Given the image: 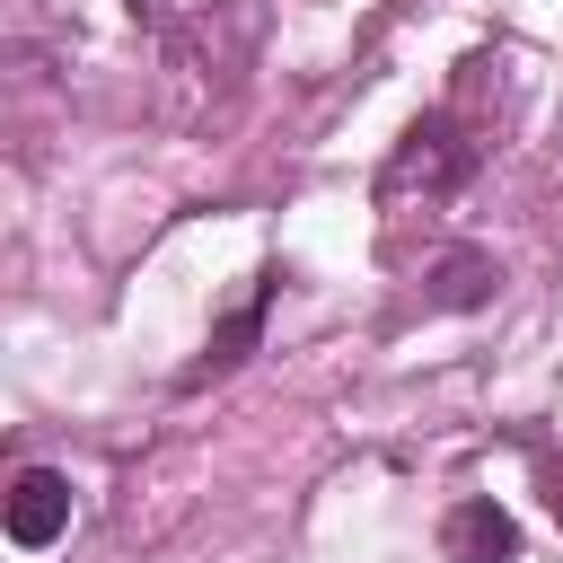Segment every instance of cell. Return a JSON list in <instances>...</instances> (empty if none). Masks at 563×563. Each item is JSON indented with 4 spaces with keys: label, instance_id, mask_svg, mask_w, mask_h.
<instances>
[{
    "label": "cell",
    "instance_id": "6da1fadb",
    "mask_svg": "<svg viewBox=\"0 0 563 563\" xmlns=\"http://www.w3.org/2000/svg\"><path fill=\"white\" fill-rule=\"evenodd\" d=\"M466 176H475V141H457V123H449V114H422V123L405 132L396 167H387V194H396V185L449 194V185H466Z\"/></svg>",
    "mask_w": 563,
    "mask_h": 563
},
{
    "label": "cell",
    "instance_id": "7a4b0ae2",
    "mask_svg": "<svg viewBox=\"0 0 563 563\" xmlns=\"http://www.w3.org/2000/svg\"><path fill=\"white\" fill-rule=\"evenodd\" d=\"M440 554L449 563H519V528L493 493H466L449 519H440Z\"/></svg>",
    "mask_w": 563,
    "mask_h": 563
},
{
    "label": "cell",
    "instance_id": "3957f363",
    "mask_svg": "<svg viewBox=\"0 0 563 563\" xmlns=\"http://www.w3.org/2000/svg\"><path fill=\"white\" fill-rule=\"evenodd\" d=\"M62 528H70V475H53V466H26V475L9 484V537H18L26 554H44Z\"/></svg>",
    "mask_w": 563,
    "mask_h": 563
},
{
    "label": "cell",
    "instance_id": "277c9868",
    "mask_svg": "<svg viewBox=\"0 0 563 563\" xmlns=\"http://www.w3.org/2000/svg\"><path fill=\"white\" fill-rule=\"evenodd\" d=\"M273 290H282V273H255L246 308H238V317H229V325L211 334V352H202V369H194V378H220V369H238V361H246V343L264 334V308H273Z\"/></svg>",
    "mask_w": 563,
    "mask_h": 563
},
{
    "label": "cell",
    "instance_id": "5b68a950",
    "mask_svg": "<svg viewBox=\"0 0 563 563\" xmlns=\"http://www.w3.org/2000/svg\"><path fill=\"white\" fill-rule=\"evenodd\" d=\"M493 282H501V273H493V255H449L431 299H440V308H484V299H493Z\"/></svg>",
    "mask_w": 563,
    "mask_h": 563
},
{
    "label": "cell",
    "instance_id": "8992f818",
    "mask_svg": "<svg viewBox=\"0 0 563 563\" xmlns=\"http://www.w3.org/2000/svg\"><path fill=\"white\" fill-rule=\"evenodd\" d=\"M537 493H545V510H554V528H563V457H537Z\"/></svg>",
    "mask_w": 563,
    "mask_h": 563
}]
</instances>
